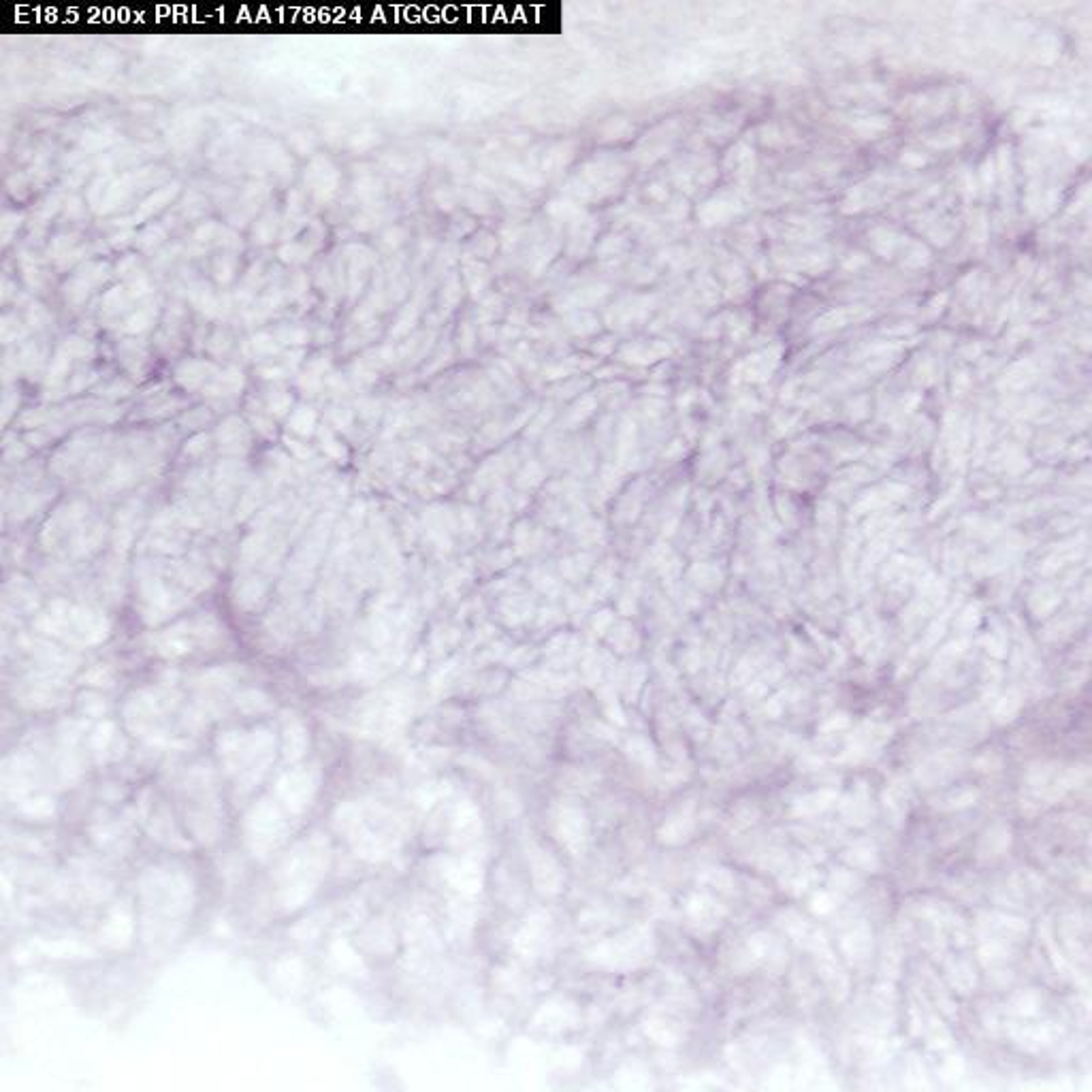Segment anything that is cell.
I'll return each instance as SVG.
<instances>
[{
	"mask_svg": "<svg viewBox=\"0 0 1092 1092\" xmlns=\"http://www.w3.org/2000/svg\"><path fill=\"white\" fill-rule=\"evenodd\" d=\"M977 930H980V939H996L1011 943V946H1020L1029 937L1027 919L1003 912L982 914L977 919Z\"/></svg>",
	"mask_w": 1092,
	"mask_h": 1092,
	"instance_id": "8",
	"label": "cell"
},
{
	"mask_svg": "<svg viewBox=\"0 0 1092 1092\" xmlns=\"http://www.w3.org/2000/svg\"><path fill=\"white\" fill-rule=\"evenodd\" d=\"M1009 1039L1014 1045H1018L1020 1050L1024 1052H1041V1050H1048L1050 1045L1056 1041V1031L1052 1024H1039V1022H1033V1020H1020L1014 1022L1007 1031Z\"/></svg>",
	"mask_w": 1092,
	"mask_h": 1092,
	"instance_id": "11",
	"label": "cell"
},
{
	"mask_svg": "<svg viewBox=\"0 0 1092 1092\" xmlns=\"http://www.w3.org/2000/svg\"><path fill=\"white\" fill-rule=\"evenodd\" d=\"M546 835L567 858H583L591 847V822L578 804L555 802L546 813Z\"/></svg>",
	"mask_w": 1092,
	"mask_h": 1092,
	"instance_id": "2",
	"label": "cell"
},
{
	"mask_svg": "<svg viewBox=\"0 0 1092 1092\" xmlns=\"http://www.w3.org/2000/svg\"><path fill=\"white\" fill-rule=\"evenodd\" d=\"M682 924L698 939H711L720 932L727 917H730V907L723 903V896L704 890H693L685 896L681 907Z\"/></svg>",
	"mask_w": 1092,
	"mask_h": 1092,
	"instance_id": "3",
	"label": "cell"
},
{
	"mask_svg": "<svg viewBox=\"0 0 1092 1092\" xmlns=\"http://www.w3.org/2000/svg\"><path fill=\"white\" fill-rule=\"evenodd\" d=\"M838 796L835 792H815L809 796H802V799L796 800L792 804V815L796 819H811L826 813L830 806L837 802Z\"/></svg>",
	"mask_w": 1092,
	"mask_h": 1092,
	"instance_id": "17",
	"label": "cell"
},
{
	"mask_svg": "<svg viewBox=\"0 0 1092 1092\" xmlns=\"http://www.w3.org/2000/svg\"><path fill=\"white\" fill-rule=\"evenodd\" d=\"M783 960V946L777 937L766 930H758L754 935L743 939L727 956V966L736 975L764 969V966L779 964Z\"/></svg>",
	"mask_w": 1092,
	"mask_h": 1092,
	"instance_id": "6",
	"label": "cell"
},
{
	"mask_svg": "<svg viewBox=\"0 0 1092 1092\" xmlns=\"http://www.w3.org/2000/svg\"><path fill=\"white\" fill-rule=\"evenodd\" d=\"M843 819L853 828H864L873 822L871 796H849L843 804Z\"/></svg>",
	"mask_w": 1092,
	"mask_h": 1092,
	"instance_id": "21",
	"label": "cell"
},
{
	"mask_svg": "<svg viewBox=\"0 0 1092 1092\" xmlns=\"http://www.w3.org/2000/svg\"><path fill=\"white\" fill-rule=\"evenodd\" d=\"M700 819L696 813V806H679L677 811L670 813L657 828V840L666 847H681L687 845L689 840L698 835Z\"/></svg>",
	"mask_w": 1092,
	"mask_h": 1092,
	"instance_id": "9",
	"label": "cell"
},
{
	"mask_svg": "<svg viewBox=\"0 0 1092 1092\" xmlns=\"http://www.w3.org/2000/svg\"><path fill=\"white\" fill-rule=\"evenodd\" d=\"M580 1024H583V1011L576 1000L570 996H549L533 1011L529 1029L540 1037H566L578 1031Z\"/></svg>",
	"mask_w": 1092,
	"mask_h": 1092,
	"instance_id": "5",
	"label": "cell"
},
{
	"mask_svg": "<svg viewBox=\"0 0 1092 1092\" xmlns=\"http://www.w3.org/2000/svg\"><path fill=\"white\" fill-rule=\"evenodd\" d=\"M700 883L704 890L715 892L720 896H734L738 892V883L734 875L723 867H709L700 873Z\"/></svg>",
	"mask_w": 1092,
	"mask_h": 1092,
	"instance_id": "19",
	"label": "cell"
},
{
	"mask_svg": "<svg viewBox=\"0 0 1092 1092\" xmlns=\"http://www.w3.org/2000/svg\"><path fill=\"white\" fill-rule=\"evenodd\" d=\"M644 1037L659 1048H677L685 1039L682 1022L670 1014H648L641 1022Z\"/></svg>",
	"mask_w": 1092,
	"mask_h": 1092,
	"instance_id": "12",
	"label": "cell"
},
{
	"mask_svg": "<svg viewBox=\"0 0 1092 1092\" xmlns=\"http://www.w3.org/2000/svg\"><path fill=\"white\" fill-rule=\"evenodd\" d=\"M657 952L655 935L646 926H632L617 935L602 939L583 952L591 969L606 973H632L653 960Z\"/></svg>",
	"mask_w": 1092,
	"mask_h": 1092,
	"instance_id": "1",
	"label": "cell"
},
{
	"mask_svg": "<svg viewBox=\"0 0 1092 1092\" xmlns=\"http://www.w3.org/2000/svg\"><path fill=\"white\" fill-rule=\"evenodd\" d=\"M529 885L540 898H560L566 890V871L562 860L542 845L529 849Z\"/></svg>",
	"mask_w": 1092,
	"mask_h": 1092,
	"instance_id": "7",
	"label": "cell"
},
{
	"mask_svg": "<svg viewBox=\"0 0 1092 1092\" xmlns=\"http://www.w3.org/2000/svg\"><path fill=\"white\" fill-rule=\"evenodd\" d=\"M843 860L856 873H878L881 867V851L873 838H858L843 849Z\"/></svg>",
	"mask_w": 1092,
	"mask_h": 1092,
	"instance_id": "15",
	"label": "cell"
},
{
	"mask_svg": "<svg viewBox=\"0 0 1092 1092\" xmlns=\"http://www.w3.org/2000/svg\"><path fill=\"white\" fill-rule=\"evenodd\" d=\"M1011 843H1014V833H1011V828L1007 824H993L988 826L984 833L977 838V858L980 860H998L1003 858L1005 853L1011 849Z\"/></svg>",
	"mask_w": 1092,
	"mask_h": 1092,
	"instance_id": "14",
	"label": "cell"
},
{
	"mask_svg": "<svg viewBox=\"0 0 1092 1092\" xmlns=\"http://www.w3.org/2000/svg\"><path fill=\"white\" fill-rule=\"evenodd\" d=\"M840 901H843V898H840L835 890H830V887L826 885V887H822V890L813 892V896L809 898V909L815 916L824 917V916L835 914L838 905H840Z\"/></svg>",
	"mask_w": 1092,
	"mask_h": 1092,
	"instance_id": "23",
	"label": "cell"
},
{
	"mask_svg": "<svg viewBox=\"0 0 1092 1092\" xmlns=\"http://www.w3.org/2000/svg\"><path fill=\"white\" fill-rule=\"evenodd\" d=\"M946 977H948L950 986H952L958 994H971V993H975V988H977V973H975L973 966H971L969 962H966V960H960V958L950 960V962L946 964Z\"/></svg>",
	"mask_w": 1092,
	"mask_h": 1092,
	"instance_id": "18",
	"label": "cell"
},
{
	"mask_svg": "<svg viewBox=\"0 0 1092 1092\" xmlns=\"http://www.w3.org/2000/svg\"><path fill=\"white\" fill-rule=\"evenodd\" d=\"M977 802V792H964L958 796H946V799L941 800V804L937 802V809L941 811H960L966 809V806H973Z\"/></svg>",
	"mask_w": 1092,
	"mask_h": 1092,
	"instance_id": "24",
	"label": "cell"
},
{
	"mask_svg": "<svg viewBox=\"0 0 1092 1092\" xmlns=\"http://www.w3.org/2000/svg\"><path fill=\"white\" fill-rule=\"evenodd\" d=\"M1043 1011V996L1034 990H1022L1009 1000V1014L1018 1020H1034Z\"/></svg>",
	"mask_w": 1092,
	"mask_h": 1092,
	"instance_id": "20",
	"label": "cell"
},
{
	"mask_svg": "<svg viewBox=\"0 0 1092 1092\" xmlns=\"http://www.w3.org/2000/svg\"><path fill=\"white\" fill-rule=\"evenodd\" d=\"M883 809H885L887 824L894 828H901L907 822V815H909V794L903 790L890 788L883 794Z\"/></svg>",
	"mask_w": 1092,
	"mask_h": 1092,
	"instance_id": "22",
	"label": "cell"
},
{
	"mask_svg": "<svg viewBox=\"0 0 1092 1092\" xmlns=\"http://www.w3.org/2000/svg\"><path fill=\"white\" fill-rule=\"evenodd\" d=\"M817 878H819V871L815 864L809 858L800 856L783 864L779 873V885L781 890H785L792 896H802L815 885Z\"/></svg>",
	"mask_w": 1092,
	"mask_h": 1092,
	"instance_id": "13",
	"label": "cell"
},
{
	"mask_svg": "<svg viewBox=\"0 0 1092 1092\" xmlns=\"http://www.w3.org/2000/svg\"><path fill=\"white\" fill-rule=\"evenodd\" d=\"M515 948L521 960L538 964L551 956L557 946V921L549 909L533 907L515 937Z\"/></svg>",
	"mask_w": 1092,
	"mask_h": 1092,
	"instance_id": "4",
	"label": "cell"
},
{
	"mask_svg": "<svg viewBox=\"0 0 1092 1092\" xmlns=\"http://www.w3.org/2000/svg\"><path fill=\"white\" fill-rule=\"evenodd\" d=\"M873 928L864 921H851L847 928L840 930L838 948L843 958L853 966L867 964L873 954Z\"/></svg>",
	"mask_w": 1092,
	"mask_h": 1092,
	"instance_id": "10",
	"label": "cell"
},
{
	"mask_svg": "<svg viewBox=\"0 0 1092 1092\" xmlns=\"http://www.w3.org/2000/svg\"><path fill=\"white\" fill-rule=\"evenodd\" d=\"M977 958L982 966L990 973H1003L1007 971L1011 962L1016 960V946L996 939H980V948H977Z\"/></svg>",
	"mask_w": 1092,
	"mask_h": 1092,
	"instance_id": "16",
	"label": "cell"
}]
</instances>
